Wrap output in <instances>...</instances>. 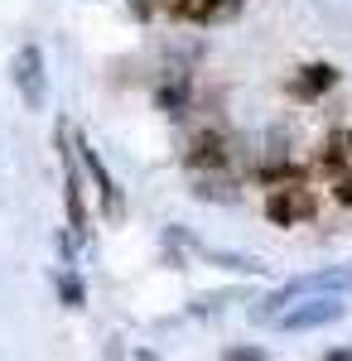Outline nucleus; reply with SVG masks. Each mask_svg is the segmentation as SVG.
<instances>
[{"label": "nucleus", "instance_id": "1", "mask_svg": "<svg viewBox=\"0 0 352 361\" xmlns=\"http://www.w3.org/2000/svg\"><path fill=\"white\" fill-rule=\"evenodd\" d=\"M304 294H352V260H348V265H333V270H314V275L290 279L285 289L266 294L261 308H251V318H256V323H271L290 299H304Z\"/></svg>", "mask_w": 352, "mask_h": 361}, {"label": "nucleus", "instance_id": "2", "mask_svg": "<svg viewBox=\"0 0 352 361\" xmlns=\"http://www.w3.org/2000/svg\"><path fill=\"white\" fill-rule=\"evenodd\" d=\"M348 313V304L338 299V294H309V304H290L275 313L271 323H280L285 333H314V328H328V323H338Z\"/></svg>", "mask_w": 352, "mask_h": 361}, {"label": "nucleus", "instance_id": "3", "mask_svg": "<svg viewBox=\"0 0 352 361\" xmlns=\"http://www.w3.org/2000/svg\"><path fill=\"white\" fill-rule=\"evenodd\" d=\"M314 212H319V197L309 193L304 183H280V188H271V197H266V217H271L275 226L314 222Z\"/></svg>", "mask_w": 352, "mask_h": 361}, {"label": "nucleus", "instance_id": "4", "mask_svg": "<svg viewBox=\"0 0 352 361\" xmlns=\"http://www.w3.org/2000/svg\"><path fill=\"white\" fill-rule=\"evenodd\" d=\"M10 73H15V87H20V102H25L29 111H39V106L49 102V78H44V54H39V44H20Z\"/></svg>", "mask_w": 352, "mask_h": 361}, {"label": "nucleus", "instance_id": "5", "mask_svg": "<svg viewBox=\"0 0 352 361\" xmlns=\"http://www.w3.org/2000/svg\"><path fill=\"white\" fill-rule=\"evenodd\" d=\"M58 149H63V188H68V236L87 241V207H82V173L73 159V140L68 126H58Z\"/></svg>", "mask_w": 352, "mask_h": 361}, {"label": "nucleus", "instance_id": "6", "mask_svg": "<svg viewBox=\"0 0 352 361\" xmlns=\"http://www.w3.org/2000/svg\"><path fill=\"white\" fill-rule=\"evenodd\" d=\"M73 149H78V159L87 164V173H92V183H97V193H102V212H107L111 222H121V217H126V193L116 188V178L107 173V164L97 159V149H92V145H87L82 135L73 140Z\"/></svg>", "mask_w": 352, "mask_h": 361}, {"label": "nucleus", "instance_id": "7", "mask_svg": "<svg viewBox=\"0 0 352 361\" xmlns=\"http://www.w3.org/2000/svg\"><path fill=\"white\" fill-rule=\"evenodd\" d=\"M184 164H189V169H227V164H232V145H227L222 130H198V135L189 140Z\"/></svg>", "mask_w": 352, "mask_h": 361}, {"label": "nucleus", "instance_id": "8", "mask_svg": "<svg viewBox=\"0 0 352 361\" xmlns=\"http://www.w3.org/2000/svg\"><path fill=\"white\" fill-rule=\"evenodd\" d=\"M242 10V0H174L179 25H222Z\"/></svg>", "mask_w": 352, "mask_h": 361}, {"label": "nucleus", "instance_id": "9", "mask_svg": "<svg viewBox=\"0 0 352 361\" xmlns=\"http://www.w3.org/2000/svg\"><path fill=\"white\" fill-rule=\"evenodd\" d=\"M338 87V68L333 63H309V68H299L295 82H290V97L295 102H319L324 92Z\"/></svg>", "mask_w": 352, "mask_h": 361}, {"label": "nucleus", "instance_id": "10", "mask_svg": "<svg viewBox=\"0 0 352 361\" xmlns=\"http://www.w3.org/2000/svg\"><path fill=\"white\" fill-rule=\"evenodd\" d=\"M352 164V130H333L324 140V154H319V169L324 173H338V169Z\"/></svg>", "mask_w": 352, "mask_h": 361}, {"label": "nucleus", "instance_id": "11", "mask_svg": "<svg viewBox=\"0 0 352 361\" xmlns=\"http://www.w3.org/2000/svg\"><path fill=\"white\" fill-rule=\"evenodd\" d=\"M261 183H271V188H280V183H309V169L304 164H271V169H261Z\"/></svg>", "mask_w": 352, "mask_h": 361}, {"label": "nucleus", "instance_id": "12", "mask_svg": "<svg viewBox=\"0 0 352 361\" xmlns=\"http://www.w3.org/2000/svg\"><path fill=\"white\" fill-rule=\"evenodd\" d=\"M208 260H213V265H222V270H242V275H261V270H266L256 255H227V250H208Z\"/></svg>", "mask_w": 352, "mask_h": 361}, {"label": "nucleus", "instance_id": "13", "mask_svg": "<svg viewBox=\"0 0 352 361\" xmlns=\"http://www.w3.org/2000/svg\"><path fill=\"white\" fill-rule=\"evenodd\" d=\"M58 299L68 308H82L87 304V289H82V279L78 275H58Z\"/></svg>", "mask_w": 352, "mask_h": 361}, {"label": "nucleus", "instance_id": "14", "mask_svg": "<svg viewBox=\"0 0 352 361\" xmlns=\"http://www.w3.org/2000/svg\"><path fill=\"white\" fill-rule=\"evenodd\" d=\"M333 197H338L343 207H352V164L333 173Z\"/></svg>", "mask_w": 352, "mask_h": 361}, {"label": "nucleus", "instance_id": "15", "mask_svg": "<svg viewBox=\"0 0 352 361\" xmlns=\"http://www.w3.org/2000/svg\"><path fill=\"white\" fill-rule=\"evenodd\" d=\"M222 357L227 361H266V352H261V347H227Z\"/></svg>", "mask_w": 352, "mask_h": 361}, {"label": "nucleus", "instance_id": "16", "mask_svg": "<svg viewBox=\"0 0 352 361\" xmlns=\"http://www.w3.org/2000/svg\"><path fill=\"white\" fill-rule=\"evenodd\" d=\"M328 361H352V352H343V347H338V352H328Z\"/></svg>", "mask_w": 352, "mask_h": 361}]
</instances>
